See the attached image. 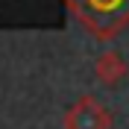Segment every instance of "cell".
I'll return each instance as SVG.
<instances>
[{
  "label": "cell",
  "instance_id": "3957f363",
  "mask_svg": "<svg viewBox=\"0 0 129 129\" xmlns=\"http://www.w3.org/2000/svg\"><path fill=\"white\" fill-rule=\"evenodd\" d=\"M97 76L106 82V85H117V82L126 76V64L117 53H103L97 59Z\"/></svg>",
  "mask_w": 129,
  "mask_h": 129
},
{
  "label": "cell",
  "instance_id": "6da1fadb",
  "mask_svg": "<svg viewBox=\"0 0 129 129\" xmlns=\"http://www.w3.org/2000/svg\"><path fill=\"white\" fill-rule=\"evenodd\" d=\"M68 6L94 38H112L129 24V0H68Z\"/></svg>",
  "mask_w": 129,
  "mask_h": 129
},
{
  "label": "cell",
  "instance_id": "7a4b0ae2",
  "mask_svg": "<svg viewBox=\"0 0 129 129\" xmlns=\"http://www.w3.org/2000/svg\"><path fill=\"white\" fill-rule=\"evenodd\" d=\"M64 126L68 129H112V112L97 97L85 94L64 112Z\"/></svg>",
  "mask_w": 129,
  "mask_h": 129
}]
</instances>
